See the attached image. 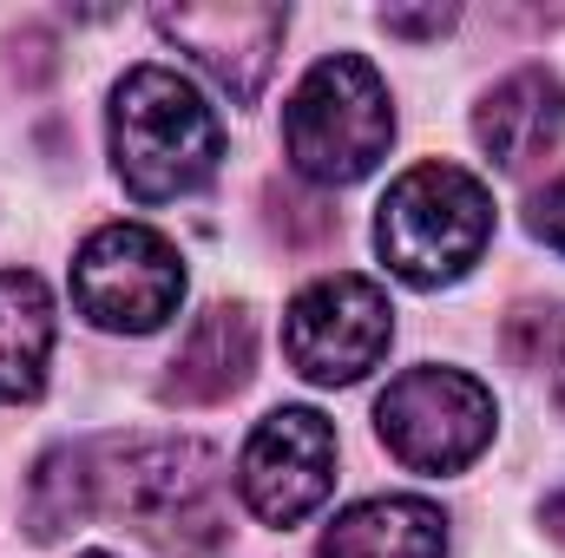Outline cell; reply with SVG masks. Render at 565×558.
<instances>
[{"instance_id": "obj_8", "label": "cell", "mask_w": 565, "mask_h": 558, "mask_svg": "<svg viewBox=\"0 0 565 558\" xmlns=\"http://www.w3.org/2000/svg\"><path fill=\"white\" fill-rule=\"evenodd\" d=\"M335 486V427L316 408H277L257 420L237 460V493L264 526L309 519Z\"/></svg>"}, {"instance_id": "obj_6", "label": "cell", "mask_w": 565, "mask_h": 558, "mask_svg": "<svg viewBox=\"0 0 565 558\" xmlns=\"http://www.w3.org/2000/svg\"><path fill=\"white\" fill-rule=\"evenodd\" d=\"M73 302L93 329L113 335H151L184 302V264L178 244L145 224H106L73 257Z\"/></svg>"}, {"instance_id": "obj_1", "label": "cell", "mask_w": 565, "mask_h": 558, "mask_svg": "<svg viewBox=\"0 0 565 558\" xmlns=\"http://www.w3.org/2000/svg\"><path fill=\"white\" fill-rule=\"evenodd\" d=\"M93 519H119L164 552H204L224 539V466L204 440H86Z\"/></svg>"}, {"instance_id": "obj_3", "label": "cell", "mask_w": 565, "mask_h": 558, "mask_svg": "<svg viewBox=\"0 0 565 558\" xmlns=\"http://www.w3.org/2000/svg\"><path fill=\"white\" fill-rule=\"evenodd\" d=\"M493 244V191L460 164H415L375 211L382 264L415 289L460 282Z\"/></svg>"}, {"instance_id": "obj_2", "label": "cell", "mask_w": 565, "mask_h": 558, "mask_svg": "<svg viewBox=\"0 0 565 558\" xmlns=\"http://www.w3.org/2000/svg\"><path fill=\"white\" fill-rule=\"evenodd\" d=\"M224 126L171 66H132L113 93V164L139 204H171L211 184Z\"/></svg>"}, {"instance_id": "obj_18", "label": "cell", "mask_w": 565, "mask_h": 558, "mask_svg": "<svg viewBox=\"0 0 565 558\" xmlns=\"http://www.w3.org/2000/svg\"><path fill=\"white\" fill-rule=\"evenodd\" d=\"M546 533L565 546V493H553V500H546Z\"/></svg>"}, {"instance_id": "obj_5", "label": "cell", "mask_w": 565, "mask_h": 558, "mask_svg": "<svg viewBox=\"0 0 565 558\" xmlns=\"http://www.w3.org/2000/svg\"><path fill=\"white\" fill-rule=\"evenodd\" d=\"M493 388L467 368H408L375 401V433L408 473H460L493 447Z\"/></svg>"}, {"instance_id": "obj_4", "label": "cell", "mask_w": 565, "mask_h": 558, "mask_svg": "<svg viewBox=\"0 0 565 558\" xmlns=\"http://www.w3.org/2000/svg\"><path fill=\"white\" fill-rule=\"evenodd\" d=\"M395 144V106L362 53H329L282 106V151L309 184H355Z\"/></svg>"}, {"instance_id": "obj_9", "label": "cell", "mask_w": 565, "mask_h": 558, "mask_svg": "<svg viewBox=\"0 0 565 558\" xmlns=\"http://www.w3.org/2000/svg\"><path fill=\"white\" fill-rule=\"evenodd\" d=\"M151 26H158L178 53H191L237 106H250V99L264 93L270 66H277L289 13H282V7H264V0H231V7L217 0V7H158Z\"/></svg>"}, {"instance_id": "obj_13", "label": "cell", "mask_w": 565, "mask_h": 558, "mask_svg": "<svg viewBox=\"0 0 565 558\" xmlns=\"http://www.w3.org/2000/svg\"><path fill=\"white\" fill-rule=\"evenodd\" d=\"M53 355V296L33 270H0V401H33Z\"/></svg>"}, {"instance_id": "obj_14", "label": "cell", "mask_w": 565, "mask_h": 558, "mask_svg": "<svg viewBox=\"0 0 565 558\" xmlns=\"http://www.w3.org/2000/svg\"><path fill=\"white\" fill-rule=\"evenodd\" d=\"M93 519V447L73 440V447H53L40 466H33V486H26V533L40 546L79 533Z\"/></svg>"}, {"instance_id": "obj_16", "label": "cell", "mask_w": 565, "mask_h": 558, "mask_svg": "<svg viewBox=\"0 0 565 558\" xmlns=\"http://www.w3.org/2000/svg\"><path fill=\"white\" fill-rule=\"evenodd\" d=\"M526 230H533L546 250H559V257H565V178H553V184L533 197V211H526Z\"/></svg>"}, {"instance_id": "obj_12", "label": "cell", "mask_w": 565, "mask_h": 558, "mask_svg": "<svg viewBox=\"0 0 565 558\" xmlns=\"http://www.w3.org/2000/svg\"><path fill=\"white\" fill-rule=\"evenodd\" d=\"M316 558H447V513L415 493L362 500L322 533Z\"/></svg>"}, {"instance_id": "obj_7", "label": "cell", "mask_w": 565, "mask_h": 558, "mask_svg": "<svg viewBox=\"0 0 565 558\" xmlns=\"http://www.w3.org/2000/svg\"><path fill=\"white\" fill-rule=\"evenodd\" d=\"M388 342H395V309H388V289L369 277L309 282L282 315V355L316 388L362 382L388 355Z\"/></svg>"}, {"instance_id": "obj_10", "label": "cell", "mask_w": 565, "mask_h": 558, "mask_svg": "<svg viewBox=\"0 0 565 558\" xmlns=\"http://www.w3.org/2000/svg\"><path fill=\"white\" fill-rule=\"evenodd\" d=\"M250 368H257V322H250V309L217 302L191 322V335L164 362L158 395L171 408H211V401H231L250 382Z\"/></svg>"}, {"instance_id": "obj_19", "label": "cell", "mask_w": 565, "mask_h": 558, "mask_svg": "<svg viewBox=\"0 0 565 558\" xmlns=\"http://www.w3.org/2000/svg\"><path fill=\"white\" fill-rule=\"evenodd\" d=\"M79 558H113V552H79Z\"/></svg>"}, {"instance_id": "obj_11", "label": "cell", "mask_w": 565, "mask_h": 558, "mask_svg": "<svg viewBox=\"0 0 565 558\" xmlns=\"http://www.w3.org/2000/svg\"><path fill=\"white\" fill-rule=\"evenodd\" d=\"M473 139H480V151H487L500 171H533V164L565 139L559 73H546V66L507 73V79L480 99V112H473Z\"/></svg>"}, {"instance_id": "obj_17", "label": "cell", "mask_w": 565, "mask_h": 558, "mask_svg": "<svg viewBox=\"0 0 565 558\" xmlns=\"http://www.w3.org/2000/svg\"><path fill=\"white\" fill-rule=\"evenodd\" d=\"M382 26H388V33H402V40H434V33H447V26H454V7H427V13H402V7H388V13H382Z\"/></svg>"}, {"instance_id": "obj_15", "label": "cell", "mask_w": 565, "mask_h": 558, "mask_svg": "<svg viewBox=\"0 0 565 558\" xmlns=\"http://www.w3.org/2000/svg\"><path fill=\"white\" fill-rule=\"evenodd\" d=\"M507 355L520 368H553V375H565V309H520L507 322Z\"/></svg>"}]
</instances>
